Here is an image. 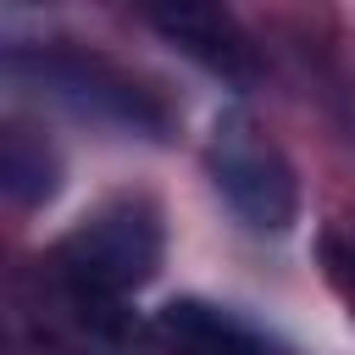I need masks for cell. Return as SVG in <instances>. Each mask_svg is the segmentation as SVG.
<instances>
[{
	"label": "cell",
	"mask_w": 355,
	"mask_h": 355,
	"mask_svg": "<svg viewBox=\"0 0 355 355\" xmlns=\"http://www.w3.org/2000/svg\"><path fill=\"white\" fill-rule=\"evenodd\" d=\"M6 72L11 83L33 89L39 100H55L61 111L83 116V122H100V128H116V133H144V139H161L172 128L166 105L128 72H116L111 61L100 55H78V50H11L6 55Z\"/></svg>",
	"instance_id": "7a4b0ae2"
},
{
	"label": "cell",
	"mask_w": 355,
	"mask_h": 355,
	"mask_svg": "<svg viewBox=\"0 0 355 355\" xmlns=\"http://www.w3.org/2000/svg\"><path fill=\"white\" fill-rule=\"evenodd\" d=\"M161 255H166V227H161L155 200L116 194V200L94 205L50 250V277L89 333L116 338V333H128L122 300L161 272Z\"/></svg>",
	"instance_id": "6da1fadb"
},
{
	"label": "cell",
	"mask_w": 355,
	"mask_h": 355,
	"mask_svg": "<svg viewBox=\"0 0 355 355\" xmlns=\"http://www.w3.org/2000/svg\"><path fill=\"white\" fill-rule=\"evenodd\" d=\"M205 172L222 194V205L239 216V227L261 233V239H283L300 222V183L288 155L244 116V111H222L205 144Z\"/></svg>",
	"instance_id": "3957f363"
},
{
	"label": "cell",
	"mask_w": 355,
	"mask_h": 355,
	"mask_svg": "<svg viewBox=\"0 0 355 355\" xmlns=\"http://www.w3.org/2000/svg\"><path fill=\"white\" fill-rule=\"evenodd\" d=\"M39 349H44V355H94V349H83V344H72V338H44Z\"/></svg>",
	"instance_id": "ba28073f"
},
{
	"label": "cell",
	"mask_w": 355,
	"mask_h": 355,
	"mask_svg": "<svg viewBox=\"0 0 355 355\" xmlns=\"http://www.w3.org/2000/svg\"><path fill=\"white\" fill-rule=\"evenodd\" d=\"M327 266H333V277H338V288H344V300H349V316H355V250L327 244Z\"/></svg>",
	"instance_id": "52a82bcc"
},
{
	"label": "cell",
	"mask_w": 355,
	"mask_h": 355,
	"mask_svg": "<svg viewBox=\"0 0 355 355\" xmlns=\"http://www.w3.org/2000/svg\"><path fill=\"white\" fill-rule=\"evenodd\" d=\"M155 344L166 355H277L266 333L211 300H172L155 311Z\"/></svg>",
	"instance_id": "5b68a950"
},
{
	"label": "cell",
	"mask_w": 355,
	"mask_h": 355,
	"mask_svg": "<svg viewBox=\"0 0 355 355\" xmlns=\"http://www.w3.org/2000/svg\"><path fill=\"white\" fill-rule=\"evenodd\" d=\"M139 11L150 17V28L183 50L194 67L227 78V83H255L261 61H255V44L244 33V22L222 6V0H139Z\"/></svg>",
	"instance_id": "277c9868"
},
{
	"label": "cell",
	"mask_w": 355,
	"mask_h": 355,
	"mask_svg": "<svg viewBox=\"0 0 355 355\" xmlns=\"http://www.w3.org/2000/svg\"><path fill=\"white\" fill-rule=\"evenodd\" d=\"M0 189L11 205H44L61 189V155L44 133L11 122L0 139Z\"/></svg>",
	"instance_id": "8992f818"
}]
</instances>
